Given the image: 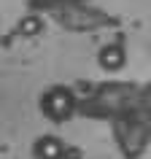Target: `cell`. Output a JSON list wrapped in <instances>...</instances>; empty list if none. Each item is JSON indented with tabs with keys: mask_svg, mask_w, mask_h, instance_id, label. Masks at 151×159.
Instances as JSON below:
<instances>
[{
	"mask_svg": "<svg viewBox=\"0 0 151 159\" xmlns=\"http://www.w3.org/2000/svg\"><path fill=\"white\" fill-rule=\"evenodd\" d=\"M43 30V19L41 16H25L22 22H19V33L22 35H35Z\"/></svg>",
	"mask_w": 151,
	"mask_h": 159,
	"instance_id": "4",
	"label": "cell"
},
{
	"mask_svg": "<svg viewBox=\"0 0 151 159\" xmlns=\"http://www.w3.org/2000/svg\"><path fill=\"white\" fill-rule=\"evenodd\" d=\"M38 108H41V113L49 119V121L62 124V121H67V119L76 113V94H73L70 86L54 84V86H49V89L41 94Z\"/></svg>",
	"mask_w": 151,
	"mask_h": 159,
	"instance_id": "1",
	"label": "cell"
},
{
	"mask_svg": "<svg viewBox=\"0 0 151 159\" xmlns=\"http://www.w3.org/2000/svg\"><path fill=\"white\" fill-rule=\"evenodd\" d=\"M97 65H100L105 73H116V70H121V67L127 65V49L119 41L105 43V46L97 51Z\"/></svg>",
	"mask_w": 151,
	"mask_h": 159,
	"instance_id": "2",
	"label": "cell"
},
{
	"mask_svg": "<svg viewBox=\"0 0 151 159\" xmlns=\"http://www.w3.org/2000/svg\"><path fill=\"white\" fill-rule=\"evenodd\" d=\"M65 140L57 135H41L33 143V159H65Z\"/></svg>",
	"mask_w": 151,
	"mask_h": 159,
	"instance_id": "3",
	"label": "cell"
},
{
	"mask_svg": "<svg viewBox=\"0 0 151 159\" xmlns=\"http://www.w3.org/2000/svg\"><path fill=\"white\" fill-rule=\"evenodd\" d=\"M140 105H143V111L151 116V81L140 89Z\"/></svg>",
	"mask_w": 151,
	"mask_h": 159,
	"instance_id": "5",
	"label": "cell"
}]
</instances>
